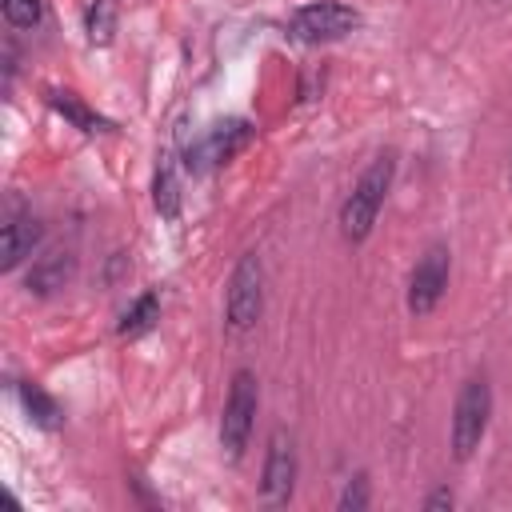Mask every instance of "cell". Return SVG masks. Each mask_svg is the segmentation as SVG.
<instances>
[{
	"label": "cell",
	"mask_w": 512,
	"mask_h": 512,
	"mask_svg": "<svg viewBox=\"0 0 512 512\" xmlns=\"http://www.w3.org/2000/svg\"><path fill=\"white\" fill-rule=\"evenodd\" d=\"M392 176H396V156L392 152H380L360 172V180L352 184V192L344 196V204H340V236L348 244L368 240V232H372V224H376V216H380V208L388 200Z\"/></svg>",
	"instance_id": "obj_1"
},
{
	"label": "cell",
	"mask_w": 512,
	"mask_h": 512,
	"mask_svg": "<svg viewBox=\"0 0 512 512\" xmlns=\"http://www.w3.org/2000/svg\"><path fill=\"white\" fill-rule=\"evenodd\" d=\"M296 488V440L284 428H272L268 452H264V472H260V504L284 508Z\"/></svg>",
	"instance_id": "obj_7"
},
{
	"label": "cell",
	"mask_w": 512,
	"mask_h": 512,
	"mask_svg": "<svg viewBox=\"0 0 512 512\" xmlns=\"http://www.w3.org/2000/svg\"><path fill=\"white\" fill-rule=\"evenodd\" d=\"M116 24H120V8H116V0H92V8H88V16H84L88 44L108 48V44L116 40Z\"/></svg>",
	"instance_id": "obj_15"
},
{
	"label": "cell",
	"mask_w": 512,
	"mask_h": 512,
	"mask_svg": "<svg viewBox=\"0 0 512 512\" xmlns=\"http://www.w3.org/2000/svg\"><path fill=\"white\" fill-rule=\"evenodd\" d=\"M452 504H456V496H452L448 488H436L432 496H424V504H420V508H424V512H440V508H452Z\"/></svg>",
	"instance_id": "obj_18"
},
{
	"label": "cell",
	"mask_w": 512,
	"mask_h": 512,
	"mask_svg": "<svg viewBox=\"0 0 512 512\" xmlns=\"http://www.w3.org/2000/svg\"><path fill=\"white\" fill-rule=\"evenodd\" d=\"M492 4H496V0H492Z\"/></svg>",
	"instance_id": "obj_19"
},
{
	"label": "cell",
	"mask_w": 512,
	"mask_h": 512,
	"mask_svg": "<svg viewBox=\"0 0 512 512\" xmlns=\"http://www.w3.org/2000/svg\"><path fill=\"white\" fill-rule=\"evenodd\" d=\"M72 272H76V256L52 248V252H44V256L32 260L24 284H28V292H36V296H52V292H60V288L72 280Z\"/></svg>",
	"instance_id": "obj_10"
},
{
	"label": "cell",
	"mask_w": 512,
	"mask_h": 512,
	"mask_svg": "<svg viewBox=\"0 0 512 512\" xmlns=\"http://www.w3.org/2000/svg\"><path fill=\"white\" fill-rule=\"evenodd\" d=\"M448 276H452V252L444 244H428L424 256L416 260L412 276H408V312L412 316H428L444 288H448Z\"/></svg>",
	"instance_id": "obj_8"
},
{
	"label": "cell",
	"mask_w": 512,
	"mask_h": 512,
	"mask_svg": "<svg viewBox=\"0 0 512 512\" xmlns=\"http://www.w3.org/2000/svg\"><path fill=\"white\" fill-rule=\"evenodd\" d=\"M152 204H156V212L164 220L180 216V176H176V156L172 152H160L156 180H152Z\"/></svg>",
	"instance_id": "obj_13"
},
{
	"label": "cell",
	"mask_w": 512,
	"mask_h": 512,
	"mask_svg": "<svg viewBox=\"0 0 512 512\" xmlns=\"http://www.w3.org/2000/svg\"><path fill=\"white\" fill-rule=\"evenodd\" d=\"M360 28V12L344 0H312L288 16V36L300 44H332Z\"/></svg>",
	"instance_id": "obj_4"
},
{
	"label": "cell",
	"mask_w": 512,
	"mask_h": 512,
	"mask_svg": "<svg viewBox=\"0 0 512 512\" xmlns=\"http://www.w3.org/2000/svg\"><path fill=\"white\" fill-rule=\"evenodd\" d=\"M488 416H492V384L488 376H468L452 404V456L456 460H468L480 448L488 432Z\"/></svg>",
	"instance_id": "obj_3"
},
{
	"label": "cell",
	"mask_w": 512,
	"mask_h": 512,
	"mask_svg": "<svg viewBox=\"0 0 512 512\" xmlns=\"http://www.w3.org/2000/svg\"><path fill=\"white\" fill-rule=\"evenodd\" d=\"M16 396H20V404H24V412H28V420H32L36 428L56 432V428L64 424V408H60L56 396L44 392L36 380H20V384H16Z\"/></svg>",
	"instance_id": "obj_12"
},
{
	"label": "cell",
	"mask_w": 512,
	"mask_h": 512,
	"mask_svg": "<svg viewBox=\"0 0 512 512\" xmlns=\"http://www.w3.org/2000/svg\"><path fill=\"white\" fill-rule=\"evenodd\" d=\"M44 100H48V108H52V112H60V116H64L72 128H80L84 136H96V132H112V128H116L108 116L92 112V108H88L72 88H48V92H44Z\"/></svg>",
	"instance_id": "obj_11"
},
{
	"label": "cell",
	"mask_w": 512,
	"mask_h": 512,
	"mask_svg": "<svg viewBox=\"0 0 512 512\" xmlns=\"http://www.w3.org/2000/svg\"><path fill=\"white\" fill-rule=\"evenodd\" d=\"M40 236H44V228H40V220L32 216V208L20 204V200H12L8 212H4V224H0V240H4V248H0V268H4V272H16V268L32 256V248L40 244Z\"/></svg>",
	"instance_id": "obj_9"
},
{
	"label": "cell",
	"mask_w": 512,
	"mask_h": 512,
	"mask_svg": "<svg viewBox=\"0 0 512 512\" xmlns=\"http://www.w3.org/2000/svg\"><path fill=\"white\" fill-rule=\"evenodd\" d=\"M264 312V268L256 252H244L228 276V292H224V320L232 332H248L256 328Z\"/></svg>",
	"instance_id": "obj_5"
},
{
	"label": "cell",
	"mask_w": 512,
	"mask_h": 512,
	"mask_svg": "<svg viewBox=\"0 0 512 512\" xmlns=\"http://www.w3.org/2000/svg\"><path fill=\"white\" fill-rule=\"evenodd\" d=\"M0 8L12 28H36L44 20V0H0Z\"/></svg>",
	"instance_id": "obj_16"
},
{
	"label": "cell",
	"mask_w": 512,
	"mask_h": 512,
	"mask_svg": "<svg viewBox=\"0 0 512 512\" xmlns=\"http://www.w3.org/2000/svg\"><path fill=\"white\" fill-rule=\"evenodd\" d=\"M252 136H256V128L248 120H236V116L232 120H220V124L204 128V136L184 148V168L196 172V176L200 172H212V168L228 164L236 152H244L252 144Z\"/></svg>",
	"instance_id": "obj_6"
},
{
	"label": "cell",
	"mask_w": 512,
	"mask_h": 512,
	"mask_svg": "<svg viewBox=\"0 0 512 512\" xmlns=\"http://www.w3.org/2000/svg\"><path fill=\"white\" fill-rule=\"evenodd\" d=\"M256 408H260V388H256V372L252 368H236L228 396H224V412H220V448L228 460H240L248 440H252V424H256Z\"/></svg>",
	"instance_id": "obj_2"
},
{
	"label": "cell",
	"mask_w": 512,
	"mask_h": 512,
	"mask_svg": "<svg viewBox=\"0 0 512 512\" xmlns=\"http://www.w3.org/2000/svg\"><path fill=\"white\" fill-rule=\"evenodd\" d=\"M368 504H372V488H368V476H364V472H356V476L344 484V492H340L336 508H340V512H364Z\"/></svg>",
	"instance_id": "obj_17"
},
{
	"label": "cell",
	"mask_w": 512,
	"mask_h": 512,
	"mask_svg": "<svg viewBox=\"0 0 512 512\" xmlns=\"http://www.w3.org/2000/svg\"><path fill=\"white\" fill-rule=\"evenodd\" d=\"M160 320V292H140L132 304H128V312L120 316V324H116V332L124 336V340H136V336H144L152 324Z\"/></svg>",
	"instance_id": "obj_14"
}]
</instances>
